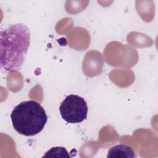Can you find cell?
Returning a JSON list of instances; mask_svg holds the SVG:
<instances>
[{
	"mask_svg": "<svg viewBox=\"0 0 158 158\" xmlns=\"http://www.w3.org/2000/svg\"><path fill=\"white\" fill-rule=\"evenodd\" d=\"M71 156L64 147H54L48 151L43 156L44 157H70Z\"/></svg>",
	"mask_w": 158,
	"mask_h": 158,
	"instance_id": "obj_5",
	"label": "cell"
},
{
	"mask_svg": "<svg viewBox=\"0 0 158 158\" xmlns=\"http://www.w3.org/2000/svg\"><path fill=\"white\" fill-rule=\"evenodd\" d=\"M88 110V105L85 99L75 94L67 96L59 107L62 118L70 123H78L86 120Z\"/></svg>",
	"mask_w": 158,
	"mask_h": 158,
	"instance_id": "obj_3",
	"label": "cell"
},
{
	"mask_svg": "<svg viewBox=\"0 0 158 158\" xmlns=\"http://www.w3.org/2000/svg\"><path fill=\"white\" fill-rule=\"evenodd\" d=\"M30 44V32L22 23H15L0 31V65L10 72L21 69Z\"/></svg>",
	"mask_w": 158,
	"mask_h": 158,
	"instance_id": "obj_1",
	"label": "cell"
},
{
	"mask_svg": "<svg viewBox=\"0 0 158 158\" xmlns=\"http://www.w3.org/2000/svg\"><path fill=\"white\" fill-rule=\"evenodd\" d=\"M10 118L13 127L18 133L32 136L43 130L48 116L39 102L30 100L17 105L11 112Z\"/></svg>",
	"mask_w": 158,
	"mask_h": 158,
	"instance_id": "obj_2",
	"label": "cell"
},
{
	"mask_svg": "<svg viewBox=\"0 0 158 158\" xmlns=\"http://www.w3.org/2000/svg\"><path fill=\"white\" fill-rule=\"evenodd\" d=\"M136 155L133 149L126 144H120L111 147L107 152V157L110 158H135Z\"/></svg>",
	"mask_w": 158,
	"mask_h": 158,
	"instance_id": "obj_4",
	"label": "cell"
}]
</instances>
